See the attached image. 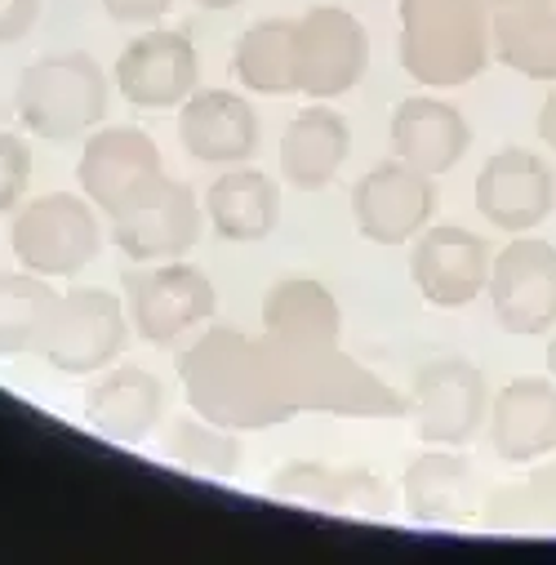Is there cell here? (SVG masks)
Returning a JSON list of instances; mask_svg holds the SVG:
<instances>
[{
    "label": "cell",
    "instance_id": "cell-31",
    "mask_svg": "<svg viewBox=\"0 0 556 565\" xmlns=\"http://www.w3.org/2000/svg\"><path fill=\"white\" fill-rule=\"evenodd\" d=\"M32 188V148L23 134L0 129V218L14 214Z\"/></svg>",
    "mask_w": 556,
    "mask_h": 565
},
{
    "label": "cell",
    "instance_id": "cell-10",
    "mask_svg": "<svg viewBox=\"0 0 556 565\" xmlns=\"http://www.w3.org/2000/svg\"><path fill=\"white\" fill-rule=\"evenodd\" d=\"M370 72V32L343 6H312L295 19V94L334 103Z\"/></svg>",
    "mask_w": 556,
    "mask_h": 565
},
{
    "label": "cell",
    "instance_id": "cell-32",
    "mask_svg": "<svg viewBox=\"0 0 556 565\" xmlns=\"http://www.w3.org/2000/svg\"><path fill=\"white\" fill-rule=\"evenodd\" d=\"M98 6L120 28H152L174 10V0H98Z\"/></svg>",
    "mask_w": 556,
    "mask_h": 565
},
{
    "label": "cell",
    "instance_id": "cell-2",
    "mask_svg": "<svg viewBox=\"0 0 556 565\" xmlns=\"http://www.w3.org/2000/svg\"><path fill=\"white\" fill-rule=\"evenodd\" d=\"M396 58L428 89L472 85L494 63L485 0H396Z\"/></svg>",
    "mask_w": 556,
    "mask_h": 565
},
{
    "label": "cell",
    "instance_id": "cell-5",
    "mask_svg": "<svg viewBox=\"0 0 556 565\" xmlns=\"http://www.w3.org/2000/svg\"><path fill=\"white\" fill-rule=\"evenodd\" d=\"M133 334L152 348H174L188 334H201L218 312V290L205 267L188 258L133 263L120 276Z\"/></svg>",
    "mask_w": 556,
    "mask_h": 565
},
{
    "label": "cell",
    "instance_id": "cell-36",
    "mask_svg": "<svg viewBox=\"0 0 556 565\" xmlns=\"http://www.w3.org/2000/svg\"><path fill=\"white\" fill-rule=\"evenodd\" d=\"M192 6H201V10H210V14H223V10L245 6V0H192Z\"/></svg>",
    "mask_w": 556,
    "mask_h": 565
},
{
    "label": "cell",
    "instance_id": "cell-4",
    "mask_svg": "<svg viewBox=\"0 0 556 565\" xmlns=\"http://www.w3.org/2000/svg\"><path fill=\"white\" fill-rule=\"evenodd\" d=\"M107 76L85 50H63L36 58L14 89V111L23 129L45 143H72L103 125L107 116Z\"/></svg>",
    "mask_w": 556,
    "mask_h": 565
},
{
    "label": "cell",
    "instance_id": "cell-11",
    "mask_svg": "<svg viewBox=\"0 0 556 565\" xmlns=\"http://www.w3.org/2000/svg\"><path fill=\"white\" fill-rule=\"evenodd\" d=\"M120 98L138 111H179L201 89V54L183 28H143L111 67Z\"/></svg>",
    "mask_w": 556,
    "mask_h": 565
},
{
    "label": "cell",
    "instance_id": "cell-19",
    "mask_svg": "<svg viewBox=\"0 0 556 565\" xmlns=\"http://www.w3.org/2000/svg\"><path fill=\"white\" fill-rule=\"evenodd\" d=\"M165 401H170L165 383L152 370L116 361V365L89 374L81 414H85V423L94 433H103V437H111L120 446H138V441H148L152 433H161Z\"/></svg>",
    "mask_w": 556,
    "mask_h": 565
},
{
    "label": "cell",
    "instance_id": "cell-26",
    "mask_svg": "<svg viewBox=\"0 0 556 565\" xmlns=\"http://www.w3.org/2000/svg\"><path fill=\"white\" fill-rule=\"evenodd\" d=\"M490 45H494V63H503L507 72L552 85L556 81V0L490 14Z\"/></svg>",
    "mask_w": 556,
    "mask_h": 565
},
{
    "label": "cell",
    "instance_id": "cell-34",
    "mask_svg": "<svg viewBox=\"0 0 556 565\" xmlns=\"http://www.w3.org/2000/svg\"><path fill=\"white\" fill-rule=\"evenodd\" d=\"M538 143L556 157V81L547 85V94H543V103H538Z\"/></svg>",
    "mask_w": 556,
    "mask_h": 565
},
{
    "label": "cell",
    "instance_id": "cell-1",
    "mask_svg": "<svg viewBox=\"0 0 556 565\" xmlns=\"http://www.w3.org/2000/svg\"><path fill=\"white\" fill-rule=\"evenodd\" d=\"M179 383L201 418L232 433H263L299 414L263 334L232 326H205L179 352Z\"/></svg>",
    "mask_w": 556,
    "mask_h": 565
},
{
    "label": "cell",
    "instance_id": "cell-12",
    "mask_svg": "<svg viewBox=\"0 0 556 565\" xmlns=\"http://www.w3.org/2000/svg\"><path fill=\"white\" fill-rule=\"evenodd\" d=\"M494 249L463 223H428L409 241V280L424 303L441 312L472 308L490 290Z\"/></svg>",
    "mask_w": 556,
    "mask_h": 565
},
{
    "label": "cell",
    "instance_id": "cell-33",
    "mask_svg": "<svg viewBox=\"0 0 556 565\" xmlns=\"http://www.w3.org/2000/svg\"><path fill=\"white\" fill-rule=\"evenodd\" d=\"M45 0H0V45H19L36 19H41Z\"/></svg>",
    "mask_w": 556,
    "mask_h": 565
},
{
    "label": "cell",
    "instance_id": "cell-18",
    "mask_svg": "<svg viewBox=\"0 0 556 565\" xmlns=\"http://www.w3.org/2000/svg\"><path fill=\"white\" fill-rule=\"evenodd\" d=\"M400 503H405L409 521L455 530V525H468L472 516H481L485 494H481L472 459L459 446H428L424 455H414L405 463Z\"/></svg>",
    "mask_w": 556,
    "mask_h": 565
},
{
    "label": "cell",
    "instance_id": "cell-28",
    "mask_svg": "<svg viewBox=\"0 0 556 565\" xmlns=\"http://www.w3.org/2000/svg\"><path fill=\"white\" fill-rule=\"evenodd\" d=\"M481 521L507 534H556V455L525 463L516 481H503L485 494Z\"/></svg>",
    "mask_w": 556,
    "mask_h": 565
},
{
    "label": "cell",
    "instance_id": "cell-25",
    "mask_svg": "<svg viewBox=\"0 0 556 565\" xmlns=\"http://www.w3.org/2000/svg\"><path fill=\"white\" fill-rule=\"evenodd\" d=\"M258 321L271 343L290 348H325L343 339V308L317 276H286L267 286Z\"/></svg>",
    "mask_w": 556,
    "mask_h": 565
},
{
    "label": "cell",
    "instance_id": "cell-37",
    "mask_svg": "<svg viewBox=\"0 0 556 565\" xmlns=\"http://www.w3.org/2000/svg\"><path fill=\"white\" fill-rule=\"evenodd\" d=\"M543 365H547V374L556 379V330L547 334V348H543Z\"/></svg>",
    "mask_w": 556,
    "mask_h": 565
},
{
    "label": "cell",
    "instance_id": "cell-17",
    "mask_svg": "<svg viewBox=\"0 0 556 565\" xmlns=\"http://www.w3.org/2000/svg\"><path fill=\"white\" fill-rule=\"evenodd\" d=\"M267 490L286 503L303 508H325V512H348V516H370L383 521L400 494L392 481L361 463H321V459H290L271 472Z\"/></svg>",
    "mask_w": 556,
    "mask_h": 565
},
{
    "label": "cell",
    "instance_id": "cell-22",
    "mask_svg": "<svg viewBox=\"0 0 556 565\" xmlns=\"http://www.w3.org/2000/svg\"><path fill=\"white\" fill-rule=\"evenodd\" d=\"M387 138H392V157L441 179L463 166V157L472 148V125H468L463 107H455L441 94H409L396 103Z\"/></svg>",
    "mask_w": 556,
    "mask_h": 565
},
{
    "label": "cell",
    "instance_id": "cell-15",
    "mask_svg": "<svg viewBox=\"0 0 556 565\" xmlns=\"http://www.w3.org/2000/svg\"><path fill=\"white\" fill-rule=\"evenodd\" d=\"M437 218V179L400 157L370 166L352 183V223L370 245H409Z\"/></svg>",
    "mask_w": 556,
    "mask_h": 565
},
{
    "label": "cell",
    "instance_id": "cell-21",
    "mask_svg": "<svg viewBox=\"0 0 556 565\" xmlns=\"http://www.w3.org/2000/svg\"><path fill=\"white\" fill-rule=\"evenodd\" d=\"M179 143L201 166H218V170L249 166L258 143H263V125H258V111L245 94L196 89L179 107Z\"/></svg>",
    "mask_w": 556,
    "mask_h": 565
},
{
    "label": "cell",
    "instance_id": "cell-27",
    "mask_svg": "<svg viewBox=\"0 0 556 565\" xmlns=\"http://www.w3.org/2000/svg\"><path fill=\"white\" fill-rule=\"evenodd\" d=\"M232 76L245 94H295V19H258L232 50Z\"/></svg>",
    "mask_w": 556,
    "mask_h": 565
},
{
    "label": "cell",
    "instance_id": "cell-7",
    "mask_svg": "<svg viewBox=\"0 0 556 565\" xmlns=\"http://www.w3.org/2000/svg\"><path fill=\"white\" fill-rule=\"evenodd\" d=\"M494 387L468 356H432L409 379V423L424 446L468 450L490 423Z\"/></svg>",
    "mask_w": 556,
    "mask_h": 565
},
{
    "label": "cell",
    "instance_id": "cell-6",
    "mask_svg": "<svg viewBox=\"0 0 556 565\" xmlns=\"http://www.w3.org/2000/svg\"><path fill=\"white\" fill-rule=\"evenodd\" d=\"M10 249L36 276H81L103 254V210L85 192L32 196L10 218Z\"/></svg>",
    "mask_w": 556,
    "mask_h": 565
},
{
    "label": "cell",
    "instance_id": "cell-3",
    "mask_svg": "<svg viewBox=\"0 0 556 565\" xmlns=\"http://www.w3.org/2000/svg\"><path fill=\"white\" fill-rule=\"evenodd\" d=\"M281 383L295 401V409L312 414H334V418H405L409 396H400L387 379L365 370L356 356L343 352V343L325 348H290V343H271L263 334Z\"/></svg>",
    "mask_w": 556,
    "mask_h": 565
},
{
    "label": "cell",
    "instance_id": "cell-23",
    "mask_svg": "<svg viewBox=\"0 0 556 565\" xmlns=\"http://www.w3.org/2000/svg\"><path fill=\"white\" fill-rule=\"evenodd\" d=\"M281 179L299 192H325L348 157H352V125L334 103H308L281 134Z\"/></svg>",
    "mask_w": 556,
    "mask_h": 565
},
{
    "label": "cell",
    "instance_id": "cell-20",
    "mask_svg": "<svg viewBox=\"0 0 556 565\" xmlns=\"http://www.w3.org/2000/svg\"><path fill=\"white\" fill-rule=\"evenodd\" d=\"M485 437L490 450L512 468L556 455V379L552 374L507 379L490 401Z\"/></svg>",
    "mask_w": 556,
    "mask_h": 565
},
{
    "label": "cell",
    "instance_id": "cell-16",
    "mask_svg": "<svg viewBox=\"0 0 556 565\" xmlns=\"http://www.w3.org/2000/svg\"><path fill=\"white\" fill-rule=\"evenodd\" d=\"M472 201L477 214L507 236L538 232L556 214V166L534 148H499L481 166Z\"/></svg>",
    "mask_w": 556,
    "mask_h": 565
},
{
    "label": "cell",
    "instance_id": "cell-8",
    "mask_svg": "<svg viewBox=\"0 0 556 565\" xmlns=\"http://www.w3.org/2000/svg\"><path fill=\"white\" fill-rule=\"evenodd\" d=\"M129 308L125 295L98 290V286H76L58 295V308L50 317V330L36 348V356L72 379H89L107 365H116L129 348Z\"/></svg>",
    "mask_w": 556,
    "mask_h": 565
},
{
    "label": "cell",
    "instance_id": "cell-35",
    "mask_svg": "<svg viewBox=\"0 0 556 565\" xmlns=\"http://www.w3.org/2000/svg\"><path fill=\"white\" fill-rule=\"evenodd\" d=\"M490 14H507V10H530V6H547V0H485Z\"/></svg>",
    "mask_w": 556,
    "mask_h": 565
},
{
    "label": "cell",
    "instance_id": "cell-14",
    "mask_svg": "<svg viewBox=\"0 0 556 565\" xmlns=\"http://www.w3.org/2000/svg\"><path fill=\"white\" fill-rule=\"evenodd\" d=\"M107 227H111V245L129 263H165V258H188L201 245L210 218H205V201L188 183L165 174L152 192L111 214Z\"/></svg>",
    "mask_w": 556,
    "mask_h": 565
},
{
    "label": "cell",
    "instance_id": "cell-9",
    "mask_svg": "<svg viewBox=\"0 0 556 565\" xmlns=\"http://www.w3.org/2000/svg\"><path fill=\"white\" fill-rule=\"evenodd\" d=\"M485 299L503 334L547 339L556 330V241L521 232L494 249Z\"/></svg>",
    "mask_w": 556,
    "mask_h": 565
},
{
    "label": "cell",
    "instance_id": "cell-29",
    "mask_svg": "<svg viewBox=\"0 0 556 565\" xmlns=\"http://www.w3.org/2000/svg\"><path fill=\"white\" fill-rule=\"evenodd\" d=\"M54 308H58V290L50 276H36L28 267L0 271V356L36 352Z\"/></svg>",
    "mask_w": 556,
    "mask_h": 565
},
{
    "label": "cell",
    "instance_id": "cell-13",
    "mask_svg": "<svg viewBox=\"0 0 556 565\" xmlns=\"http://www.w3.org/2000/svg\"><path fill=\"white\" fill-rule=\"evenodd\" d=\"M165 179V157L157 138L138 125H98L85 134V148L76 161L81 192L103 210V218L120 214L143 192H152Z\"/></svg>",
    "mask_w": 556,
    "mask_h": 565
},
{
    "label": "cell",
    "instance_id": "cell-24",
    "mask_svg": "<svg viewBox=\"0 0 556 565\" xmlns=\"http://www.w3.org/2000/svg\"><path fill=\"white\" fill-rule=\"evenodd\" d=\"M201 201H205L210 232L232 241V245L267 241L276 227H281V183L254 166H227L205 188Z\"/></svg>",
    "mask_w": 556,
    "mask_h": 565
},
{
    "label": "cell",
    "instance_id": "cell-30",
    "mask_svg": "<svg viewBox=\"0 0 556 565\" xmlns=\"http://www.w3.org/2000/svg\"><path fill=\"white\" fill-rule=\"evenodd\" d=\"M161 450L179 468L201 472V477H218V481H227V477H236L245 468V441H240V433L218 428V423L201 418L196 409L170 418V428L161 437Z\"/></svg>",
    "mask_w": 556,
    "mask_h": 565
}]
</instances>
